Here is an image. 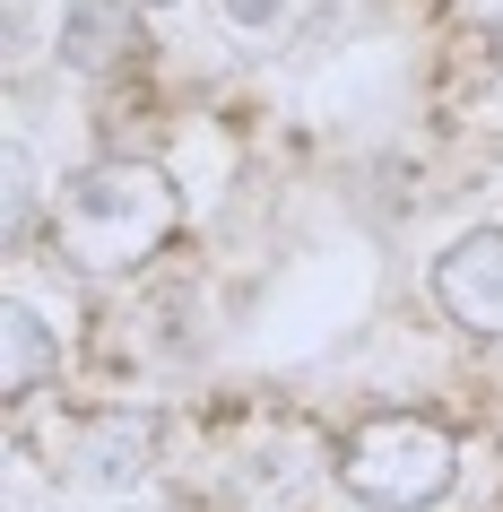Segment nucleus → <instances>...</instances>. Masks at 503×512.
Masks as SVG:
<instances>
[{
  "mask_svg": "<svg viewBox=\"0 0 503 512\" xmlns=\"http://www.w3.org/2000/svg\"><path fill=\"white\" fill-rule=\"evenodd\" d=\"M174 226H183V191H174V174L148 165V157H96V165H79V174L53 191V217H44L53 252L79 278H131V270H148L165 243H174Z\"/></svg>",
  "mask_w": 503,
  "mask_h": 512,
  "instance_id": "f257e3e1",
  "label": "nucleus"
},
{
  "mask_svg": "<svg viewBox=\"0 0 503 512\" xmlns=\"http://www.w3.org/2000/svg\"><path fill=\"white\" fill-rule=\"evenodd\" d=\"M330 469L373 512H434L460 486V434L443 417H425V408H373V417H356L339 434Z\"/></svg>",
  "mask_w": 503,
  "mask_h": 512,
  "instance_id": "f03ea898",
  "label": "nucleus"
},
{
  "mask_svg": "<svg viewBox=\"0 0 503 512\" xmlns=\"http://www.w3.org/2000/svg\"><path fill=\"white\" fill-rule=\"evenodd\" d=\"M434 304L469 339H503V226H469L434 252Z\"/></svg>",
  "mask_w": 503,
  "mask_h": 512,
  "instance_id": "7ed1b4c3",
  "label": "nucleus"
},
{
  "mask_svg": "<svg viewBox=\"0 0 503 512\" xmlns=\"http://www.w3.org/2000/svg\"><path fill=\"white\" fill-rule=\"evenodd\" d=\"M148 460H157V417L148 408H96V417H79L61 434V469L79 486H105V495L139 486Z\"/></svg>",
  "mask_w": 503,
  "mask_h": 512,
  "instance_id": "20e7f679",
  "label": "nucleus"
},
{
  "mask_svg": "<svg viewBox=\"0 0 503 512\" xmlns=\"http://www.w3.org/2000/svg\"><path fill=\"white\" fill-rule=\"evenodd\" d=\"M148 27H139V0H70L61 9V61L87 70V79H105L122 61H139Z\"/></svg>",
  "mask_w": 503,
  "mask_h": 512,
  "instance_id": "39448f33",
  "label": "nucleus"
},
{
  "mask_svg": "<svg viewBox=\"0 0 503 512\" xmlns=\"http://www.w3.org/2000/svg\"><path fill=\"white\" fill-rule=\"evenodd\" d=\"M0 356H9V365H0V391H9V408H27L35 391H44V374L61 365L53 330L35 322L27 304H9V313H0Z\"/></svg>",
  "mask_w": 503,
  "mask_h": 512,
  "instance_id": "423d86ee",
  "label": "nucleus"
},
{
  "mask_svg": "<svg viewBox=\"0 0 503 512\" xmlns=\"http://www.w3.org/2000/svg\"><path fill=\"white\" fill-rule=\"evenodd\" d=\"M9 235H27V148H9Z\"/></svg>",
  "mask_w": 503,
  "mask_h": 512,
  "instance_id": "0eeeda50",
  "label": "nucleus"
},
{
  "mask_svg": "<svg viewBox=\"0 0 503 512\" xmlns=\"http://www.w3.org/2000/svg\"><path fill=\"white\" fill-rule=\"evenodd\" d=\"M278 9H287V0H226V18H235V27H269Z\"/></svg>",
  "mask_w": 503,
  "mask_h": 512,
  "instance_id": "6e6552de",
  "label": "nucleus"
},
{
  "mask_svg": "<svg viewBox=\"0 0 503 512\" xmlns=\"http://www.w3.org/2000/svg\"><path fill=\"white\" fill-rule=\"evenodd\" d=\"M495 70H503V27H495Z\"/></svg>",
  "mask_w": 503,
  "mask_h": 512,
  "instance_id": "1a4fd4ad",
  "label": "nucleus"
},
{
  "mask_svg": "<svg viewBox=\"0 0 503 512\" xmlns=\"http://www.w3.org/2000/svg\"><path fill=\"white\" fill-rule=\"evenodd\" d=\"M139 9H174V0H139Z\"/></svg>",
  "mask_w": 503,
  "mask_h": 512,
  "instance_id": "9d476101",
  "label": "nucleus"
},
{
  "mask_svg": "<svg viewBox=\"0 0 503 512\" xmlns=\"http://www.w3.org/2000/svg\"><path fill=\"white\" fill-rule=\"evenodd\" d=\"M495 434H503V408H495Z\"/></svg>",
  "mask_w": 503,
  "mask_h": 512,
  "instance_id": "9b49d317",
  "label": "nucleus"
}]
</instances>
